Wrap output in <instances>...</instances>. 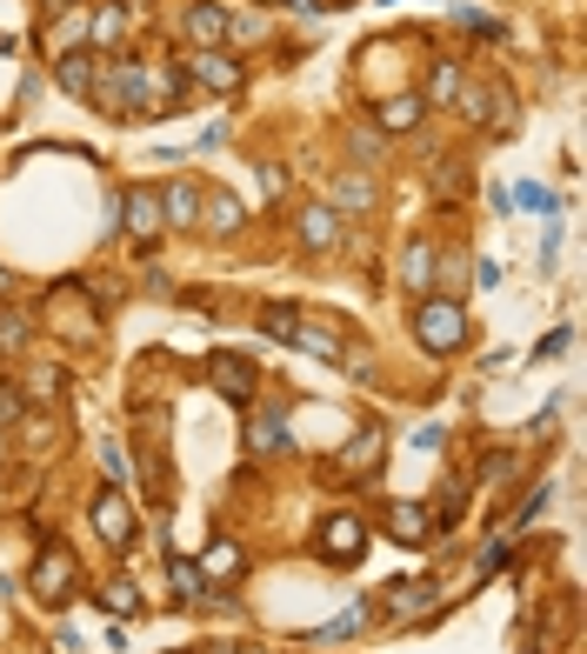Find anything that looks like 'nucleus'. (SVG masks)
Listing matches in <instances>:
<instances>
[{
	"mask_svg": "<svg viewBox=\"0 0 587 654\" xmlns=\"http://www.w3.org/2000/svg\"><path fill=\"white\" fill-rule=\"evenodd\" d=\"M387 534L400 548H428L434 541V521H428V508H414V501H387Z\"/></svg>",
	"mask_w": 587,
	"mask_h": 654,
	"instance_id": "obj_10",
	"label": "nucleus"
},
{
	"mask_svg": "<svg viewBox=\"0 0 587 654\" xmlns=\"http://www.w3.org/2000/svg\"><path fill=\"white\" fill-rule=\"evenodd\" d=\"M541 508H548V487H534V495L521 501V515H515V528H534V521H541Z\"/></svg>",
	"mask_w": 587,
	"mask_h": 654,
	"instance_id": "obj_34",
	"label": "nucleus"
},
{
	"mask_svg": "<svg viewBox=\"0 0 587 654\" xmlns=\"http://www.w3.org/2000/svg\"><path fill=\"white\" fill-rule=\"evenodd\" d=\"M94 601H101L108 614H121V621H134V614H140V588H134V582H108Z\"/></svg>",
	"mask_w": 587,
	"mask_h": 654,
	"instance_id": "obj_25",
	"label": "nucleus"
},
{
	"mask_svg": "<svg viewBox=\"0 0 587 654\" xmlns=\"http://www.w3.org/2000/svg\"><path fill=\"white\" fill-rule=\"evenodd\" d=\"M354 154H361V168L374 174V168H381V160H387V134H381L374 121H368V127H354Z\"/></svg>",
	"mask_w": 587,
	"mask_h": 654,
	"instance_id": "obj_27",
	"label": "nucleus"
},
{
	"mask_svg": "<svg viewBox=\"0 0 587 654\" xmlns=\"http://www.w3.org/2000/svg\"><path fill=\"white\" fill-rule=\"evenodd\" d=\"M188 80H194V88H207V94H234L240 80H247V67H240L234 54H221V47H194V54H188Z\"/></svg>",
	"mask_w": 587,
	"mask_h": 654,
	"instance_id": "obj_4",
	"label": "nucleus"
},
{
	"mask_svg": "<svg viewBox=\"0 0 587 654\" xmlns=\"http://www.w3.org/2000/svg\"><path fill=\"white\" fill-rule=\"evenodd\" d=\"M320 554H327L334 567H354V561L368 554V528H361L354 515H334V521L320 528Z\"/></svg>",
	"mask_w": 587,
	"mask_h": 654,
	"instance_id": "obj_6",
	"label": "nucleus"
},
{
	"mask_svg": "<svg viewBox=\"0 0 587 654\" xmlns=\"http://www.w3.org/2000/svg\"><path fill=\"white\" fill-rule=\"evenodd\" d=\"M121 34H127V14H121V0H114V8L94 14V47H108V41H121Z\"/></svg>",
	"mask_w": 587,
	"mask_h": 654,
	"instance_id": "obj_31",
	"label": "nucleus"
},
{
	"mask_svg": "<svg viewBox=\"0 0 587 654\" xmlns=\"http://www.w3.org/2000/svg\"><path fill=\"white\" fill-rule=\"evenodd\" d=\"M54 74H60L67 94H80V101L94 94V54H67V60H54Z\"/></svg>",
	"mask_w": 587,
	"mask_h": 654,
	"instance_id": "obj_21",
	"label": "nucleus"
},
{
	"mask_svg": "<svg viewBox=\"0 0 587 654\" xmlns=\"http://www.w3.org/2000/svg\"><path fill=\"white\" fill-rule=\"evenodd\" d=\"M428 188H434L441 201H454V194L467 188V168H461V160H441V168H428Z\"/></svg>",
	"mask_w": 587,
	"mask_h": 654,
	"instance_id": "obj_28",
	"label": "nucleus"
},
{
	"mask_svg": "<svg viewBox=\"0 0 587 654\" xmlns=\"http://www.w3.org/2000/svg\"><path fill=\"white\" fill-rule=\"evenodd\" d=\"M247 454H287V415L281 407H261V415L247 421Z\"/></svg>",
	"mask_w": 587,
	"mask_h": 654,
	"instance_id": "obj_14",
	"label": "nucleus"
},
{
	"mask_svg": "<svg viewBox=\"0 0 587 654\" xmlns=\"http://www.w3.org/2000/svg\"><path fill=\"white\" fill-rule=\"evenodd\" d=\"M201 201H207V194H201L194 181H167V194H160V221H167V227H194V221H201Z\"/></svg>",
	"mask_w": 587,
	"mask_h": 654,
	"instance_id": "obj_15",
	"label": "nucleus"
},
{
	"mask_svg": "<svg viewBox=\"0 0 587 654\" xmlns=\"http://www.w3.org/2000/svg\"><path fill=\"white\" fill-rule=\"evenodd\" d=\"M167 588H174V608H194L207 582H201V567H194V561H181V554H174V561H167Z\"/></svg>",
	"mask_w": 587,
	"mask_h": 654,
	"instance_id": "obj_20",
	"label": "nucleus"
},
{
	"mask_svg": "<svg viewBox=\"0 0 587 654\" xmlns=\"http://www.w3.org/2000/svg\"><path fill=\"white\" fill-rule=\"evenodd\" d=\"M454 94H461V60H434V74H428V108H454Z\"/></svg>",
	"mask_w": 587,
	"mask_h": 654,
	"instance_id": "obj_23",
	"label": "nucleus"
},
{
	"mask_svg": "<svg viewBox=\"0 0 587 654\" xmlns=\"http://www.w3.org/2000/svg\"><path fill=\"white\" fill-rule=\"evenodd\" d=\"M301 354H314V361H341V335H334V327H320V320H294V335H287Z\"/></svg>",
	"mask_w": 587,
	"mask_h": 654,
	"instance_id": "obj_17",
	"label": "nucleus"
},
{
	"mask_svg": "<svg viewBox=\"0 0 587 654\" xmlns=\"http://www.w3.org/2000/svg\"><path fill=\"white\" fill-rule=\"evenodd\" d=\"M121 214H127V234H134V240H154V234L167 227V221H160V194H154V188H127V194H121Z\"/></svg>",
	"mask_w": 587,
	"mask_h": 654,
	"instance_id": "obj_11",
	"label": "nucleus"
},
{
	"mask_svg": "<svg viewBox=\"0 0 587 654\" xmlns=\"http://www.w3.org/2000/svg\"><path fill=\"white\" fill-rule=\"evenodd\" d=\"M194 567H201V582H240V575H247V554H240L234 541H214Z\"/></svg>",
	"mask_w": 587,
	"mask_h": 654,
	"instance_id": "obj_18",
	"label": "nucleus"
},
{
	"mask_svg": "<svg viewBox=\"0 0 587 654\" xmlns=\"http://www.w3.org/2000/svg\"><path fill=\"white\" fill-rule=\"evenodd\" d=\"M434 261H441V287H461V281H467V255H461V248H448V255H434Z\"/></svg>",
	"mask_w": 587,
	"mask_h": 654,
	"instance_id": "obj_32",
	"label": "nucleus"
},
{
	"mask_svg": "<svg viewBox=\"0 0 587 654\" xmlns=\"http://www.w3.org/2000/svg\"><path fill=\"white\" fill-rule=\"evenodd\" d=\"M94 534L121 554V548H134V508L114 495V487H108V495H94Z\"/></svg>",
	"mask_w": 587,
	"mask_h": 654,
	"instance_id": "obj_7",
	"label": "nucleus"
},
{
	"mask_svg": "<svg viewBox=\"0 0 587 654\" xmlns=\"http://www.w3.org/2000/svg\"><path fill=\"white\" fill-rule=\"evenodd\" d=\"M74 582H80V567H74V554H67V548H41V554H34V567H27V595H34V601H47V608L74 601Z\"/></svg>",
	"mask_w": 587,
	"mask_h": 654,
	"instance_id": "obj_3",
	"label": "nucleus"
},
{
	"mask_svg": "<svg viewBox=\"0 0 587 654\" xmlns=\"http://www.w3.org/2000/svg\"><path fill=\"white\" fill-rule=\"evenodd\" d=\"M434 601V582H400L387 588V614H414V608H428Z\"/></svg>",
	"mask_w": 587,
	"mask_h": 654,
	"instance_id": "obj_26",
	"label": "nucleus"
},
{
	"mask_svg": "<svg viewBox=\"0 0 587 654\" xmlns=\"http://www.w3.org/2000/svg\"><path fill=\"white\" fill-rule=\"evenodd\" d=\"M381 454H387V428H361L341 454H334V474H368Z\"/></svg>",
	"mask_w": 587,
	"mask_h": 654,
	"instance_id": "obj_12",
	"label": "nucleus"
},
{
	"mask_svg": "<svg viewBox=\"0 0 587 654\" xmlns=\"http://www.w3.org/2000/svg\"><path fill=\"white\" fill-rule=\"evenodd\" d=\"M201 227L234 234V227H240V201H234V194H207V201H201Z\"/></svg>",
	"mask_w": 587,
	"mask_h": 654,
	"instance_id": "obj_24",
	"label": "nucleus"
},
{
	"mask_svg": "<svg viewBox=\"0 0 587 654\" xmlns=\"http://www.w3.org/2000/svg\"><path fill=\"white\" fill-rule=\"evenodd\" d=\"M500 561H508V541H494V548H481V561H474V567H481V575H494V567H500Z\"/></svg>",
	"mask_w": 587,
	"mask_h": 654,
	"instance_id": "obj_35",
	"label": "nucleus"
},
{
	"mask_svg": "<svg viewBox=\"0 0 587 654\" xmlns=\"http://www.w3.org/2000/svg\"><path fill=\"white\" fill-rule=\"evenodd\" d=\"M207 374H214V387H221L234 407H247V401H255V381H261L247 354H214V361H207Z\"/></svg>",
	"mask_w": 587,
	"mask_h": 654,
	"instance_id": "obj_8",
	"label": "nucleus"
},
{
	"mask_svg": "<svg viewBox=\"0 0 587 654\" xmlns=\"http://www.w3.org/2000/svg\"><path fill=\"white\" fill-rule=\"evenodd\" d=\"M414 341H421L428 354H454V348H467V314H461V301L454 294H421V307H414Z\"/></svg>",
	"mask_w": 587,
	"mask_h": 654,
	"instance_id": "obj_2",
	"label": "nucleus"
},
{
	"mask_svg": "<svg viewBox=\"0 0 587 654\" xmlns=\"http://www.w3.org/2000/svg\"><path fill=\"white\" fill-rule=\"evenodd\" d=\"M227 27H234V21H227V8H214V0H194V8H188V41H194V47H221Z\"/></svg>",
	"mask_w": 587,
	"mask_h": 654,
	"instance_id": "obj_16",
	"label": "nucleus"
},
{
	"mask_svg": "<svg viewBox=\"0 0 587 654\" xmlns=\"http://www.w3.org/2000/svg\"><path fill=\"white\" fill-rule=\"evenodd\" d=\"M294 320H301V307H287V301H281V307H261V335L287 341V335H294Z\"/></svg>",
	"mask_w": 587,
	"mask_h": 654,
	"instance_id": "obj_30",
	"label": "nucleus"
},
{
	"mask_svg": "<svg viewBox=\"0 0 587 654\" xmlns=\"http://www.w3.org/2000/svg\"><path fill=\"white\" fill-rule=\"evenodd\" d=\"M0 461H8V435H0Z\"/></svg>",
	"mask_w": 587,
	"mask_h": 654,
	"instance_id": "obj_37",
	"label": "nucleus"
},
{
	"mask_svg": "<svg viewBox=\"0 0 587 654\" xmlns=\"http://www.w3.org/2000/svg\"><path fill=\"white\" fill-rule=\"evenodd\" d=\"M88 101H101V108H114L127 121H147L160 108L154 67H140V60H94V94Z\"/></svg>",
	"mask_w": 587,
	"mask_h": 654,
	"instance_id": "obj_1",
	"label": "nucleus"
},
{
	"mask_svg": "<svg viewBox=\"0 0 587 654\" xmlns=\"http://www.w3.org/2000/svg\"><path fill=\"white\" fill-rule=\"evenodd\" d=\"M0 301H8V268H0Z\"/></svg>",
	"mask_w": 587,
	"mask_h": 654,
	"instance_id": "obj_36",
	"label": "nucleus"
},
{
	"mask_svg": "<svg viewBox=\"0 0 587 654\" xmlns=\"http://www.w3.org/2000/svg\"><path fill=\"white\" fill-rule=\"evenodd\" d=\"M327 207H348V214H368V207H381V181L368 174V168H354V174H341L334 181V201Z\"/></svg>",
	"mask_w": 587,
	"mask_h": 654,
	"instance_id": "obj_13",
	"label": "nucleus"
},
{
	"mask_svg": "<svg viewBox=\"0 0 587 654\" xmlns=\"http://www.w3.org/2000/svg\"><path fill=\"white\" fill-rule=\"evenodd\" d=\"M421 114H428L421 94H394V101L374 114V127H381V134H414V127H421Z\"/></svg>",
	"mask_w": 587,
	"mask_h": 654,
	"instance_id": "obj_19",
	"label": "nucleus"
},
{
	"mask_svg": "<svg viewBox=\"0 0 587 654\" xmlns=\"http://www.w3.org/2000/svg\"><path fill=\"white\" fill-rule=\"evenodd\" d=\"M27 341H34V320L21 314V307H0V354H27Z\"/></svg>",
	"mask_w": 587,
	"mask_h": 654,
	"instance_id": "obj_22",
	"label": "nucleus"
},
{
	"mask_svg": "<svg viewBox=\"0 0 587 654\" xmlns=\"http://www.w3.org/2000/svg\"><path fill=\"white\" fill-rule=\"evenodd\" d=\"M294 240H301V255H327V248H341V207H327V201L301 207V214H294Z\"/></svg>",
	"mask_w": 587,
	"mask_h": 654,
	"instance_id": "obj_5",
	"label": "nucleus"
},
{
	"mask_svg": "<svg viewBox=\"0 0 587 654\" xmlns=\"http://www.w3.org/2000/svg\"><path fill=\"white\" fill-rule=\"evenodd\" d=\"M515 474H521L515 454H487V461H481V487H487V495H500V481H515Z\"/></svg>",
	"mask_w": 587,
	"mask_h": 654,
	"instance_id": "obj_29",
	"label": "nucleus"
},
{
	"mask_svg": "<svg viewBox=\"0 0 587 654\" xmlns=\"http://www.w3.org/2000/svg\"><path fill=\"white\" fill-rule=\"evenodd\" d=\"M400 287L407 294H428L434 287V240L428 234H414L407 248H400Z\"/></svg>",
	"mask_w": 587,
	"mask_h": 654,
	"instance_id": "obj_9",
	"label": "nucleus"
},
{
	"mask_svg": "<svg viewBox=\"0 0 587 654\" xmlns=\"http://www.w3.org/2000/svg\"><path fill=\"white\" fill-rule=\"evenodd\" d=\"M27 415V401H21V387H0V428H14Z\"/></svg>",
	"mask_w": 587,
	"mask_h": 654,
	"instance_id": "obj_33",
	"label": "nucleus"
}]
</instances>
